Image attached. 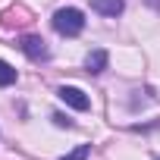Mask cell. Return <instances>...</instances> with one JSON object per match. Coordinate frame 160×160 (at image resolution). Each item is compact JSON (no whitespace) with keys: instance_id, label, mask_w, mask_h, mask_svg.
<instances>
[{"instance_id":"ba28073f","label":"cell","mask_w":160,"mask_h":160,"mask_svg":"<svg viewBox=\"0 0 160 160\" xmlns=\"http://www.w3.org/2000/svg\"><path fill=\"white\" fill-rule=\"evenodd\" d=\"M53 122H57V126H66V129H69V126H72V119H66V116H63V113H53Z\"/></svg>"},{"instance_id":"277c9868","label":"cell","mask_w":160,"mask_h":160,"mask_svg":"<svg viewBox=\"0 0 160 160\" xmlns=\"http://www.w3.org/2000/svg\"><path fill=\"white\" fill-rule=\"evenodd\" d=\"M91 10L101 16H119L126 10V0H91Z\"/></svg>"},{"instance_id":"5b68a950","label":"cell","mask_w":160,"mask_h":160,"mask_svg":"<svg viewBox=\"0 0 160 160\" xmlns=\"http://www.w3.org/2000/svg\"><path fill=\"white\" fill-rule=\"evenodd\" d=\"M107 60H110V57H107V50H101V47H98V50H91V53L85 57V69H88L91 75H101V72L107 69Z\"/></svg>"},{"instance_id":"7a4b0ae2","label":"cell","mask_w":160,"mask_h":160,"mask_svg":"<svg viewBox=\"0 0 160 160\" xmlns=\"http://www.w3.org/2000/svg\"><path fill=\"white\" fill-rule=\"evenodd\" d=\"M19 50H22L32 63H44V60H50V50H47V44H44L38 35H25V38L19 41Z\"/></svg>"},{"instance_id":"52a82bcc","label":"cell","mask_w":160,"mask_h":160,"mask_svg":"<svg viewBox=\"0 0 160 160\" xmlns=\"http://www.w3.org/2000/svg\"><path fill=\"white\" fill-rule=\"evenodd\" d=\"M88 154H91V148L88 144H78L75 151H69L66 157H60V160H88Z\"/></svg>"},{"instance_id":"3957f363","label":"cell","mask_w":160,"mask_h":160,"mask_svg":"<svg viewBox=\"0 0 160 160\" xmlns=\"http://www.w3.org/2000/svg\"><path fill=\"white\" fill-rule=\"evenodd\" d=\"M57 98H60L66 107H72V110H88V107H91L88 94H85L82 88H75V85H63V88H57Z\"/></svg>"},{"instance_id":"8992f818","label":"cell","mask_w":160,"mask_h":160,"mask_svg":"<svg viewBox=\"0 0 160 160\" xmlns=\"http://www.w3.org/2000/svg\"><path fill=\"white\" fill-rule=\"evenodd\" d=\"M16 82V69L7 63V60H0V88H7V85H13Z\"/></svg>"},{"instance_id":"6da1fadb","label":"cell","mask_w":160,"mask_h":160,"mask_svg":"<svg viewBox=\"0 0 160 160\" xmlns=\"http://www.w3.org/2000/svg\"><path fill=\"white\" fill-rule=\"evenodd\" d=\"M50 22H53L57 35H63V38H75V35H82V28H85V16H82V10H75V7L57 10Z\"/></svg>"}]
</instances>
